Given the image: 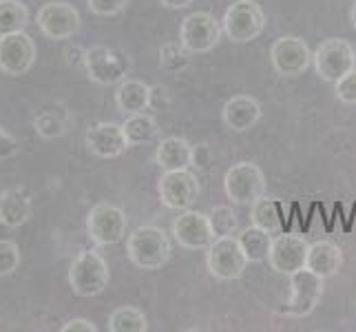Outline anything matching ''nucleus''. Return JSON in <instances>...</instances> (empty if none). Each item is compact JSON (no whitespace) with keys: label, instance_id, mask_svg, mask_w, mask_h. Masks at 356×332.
<instances>
[{"label":"nucleus","instance_id":"obj_1","mask_svg":"<svg viewBox=\"0 0 356 332\" xmlns=\"http://www.w3.org/2000/svg\"><path fill=\"white\" fill-rule=\"evenodd\" d=\"M127 255L142 270H159L170 260V242L162 228L140 226L127 239Z\"/></svg>","mask_w":356,"mask_h":332},{"label":"nucleus","instance_id":"obj_2","mask_svg":"<svg viewBox=\"0 0 356 332\" xmlns=\"http://www.w3.org/2000/svg\"><path fill=\"white\" fill-rule=\"evenodd\" d=\"M222 27L226 38L235 45L257 40L266 29L264 9L254 0H237L226 9Z\"/></svg>","mask_w":356,"mask_h":332},{"label":"nucleus","instance_id":"obj_3","mask_svg":"<svg viewBox=\"0 0 356 332\" xmlns=\"http://www.w3.org/2000/svg\"><path fill=\"white\" fill-rule=\"evenodd\" d=\"M108 266L95 251H82L69 268V286L78 297H95L108 286Z\"/></svg>","mask_w":356,"mask_h":332},{"label":"nucleus","instance_id":"obj_4","mask_svg":"<svg viewBox=\"0 0 356 332\" xmlns=\"http://www.w3.org/2000/svg\"><path fill=\"white\" fill-rule=\"evenodd\" d=\"M248 257L241 251V244L237 235L228 237H215L213 244L206 248V266L211 275L219 281H232L239 279L245 268H248Z\"/></svg>","mask_w":356,"mask_h":332},{"label":"nucleus","instance_id":"obj_5","mask_svg":"<svg viewBox=\"0 0 356 332\" xmlns=\"http://www.w3.org/2000/svg\"><path fill=\"white\" fill-rule=\"evenodd\" d=\"M312 63L321 80L334 84L343 76H348L352 69H356V52L348 40L327 38L312 54Z\"/></svg>","mask_w":356,"mask_h":332},{"label":"nucleus","instance_id":"obj_6","mask_svg":"<svg viewBox=\"0 0 356 332\" xmlns=\"http://www.w3.org/2000/svg\"><path fill=\"white\" fill-rule=\"evenodd\" d=\"M224 27L208 11H195L188 14L179 24V42L191 54H208L222 40Z\"/></svg>","mask_w":356,"mask_h":332},{"label":"nucleus","instance_id":"obj_7","mask_svg":"<svg viewBox=\"0 0 356 332\" xmlns=\"http://www.w3.org/2000/svg\"><path fill=\"white\" fill-rule=\"evenodd\" d=\"M84 67H87L89 78L95 84L111 87V84H120L122 80H127L131 63L127 54L118 52V49H108L104 45H97L84 52Z\"/></svg>","mask_w":356,"mask_h":332},{"label":"nucleus","instance_id":"obj_8","mask_svg":"<svg viewBox=\"0 0 356 332\" xmlns=\"http://www.w3.org/2000/svg\"><path fill=\"white\" fill-rule=\"evenodd\" d=\"M159 202L173 211H186L200 198V180L188 168L164 171L157 182Z\"/></svg>","mask_w":356,"mask_h":332},{"label":"nucleus","instance_id":"obj_9","mask_svg":"<svg viewBox=\"0 0 356 332\" xmlns=\"http://www.w3.org/2000/svg\"><path fill=\"white\" fill-rule=\"evenodd\" d=\"M224 191L232 204H252L266 193V175L264 171L252 162H239L228 168L224 177Z\"/></svg>","mask_w":356,"mask_h":332},{"label":"nucleus","instance_id":"obj_10","mask_svg":"<svg viewBox=\"0 0 356 332\" xmlns=\"http://www.w3.org/2000/svg\"><path fill=\"white\" fill-rule=\"evenodd\" d=\"M323 277L312 273L310 268H301L290 275V301L281 310L286 317H308L314 313L323 297Z\"/></svg>","mask_w":356,"mask_h":332},{"label":"nucleus","instance_id":"obj_11","mask_svg":"<svg viewBox=\"0 0 356 332\" xmlns=\"http://www.w3.org/2000/svg\"><path fill=\"white\" fill-rule=\"evenodd\" d=\"M129 226V217L115 204H97L91 208L87 217L89 237L97 246H113L124 239Z\"/></svg>","mask_w":356,"mask_h":332},{"label":"nucleus","instance_id":"obj_12","mask_svg":"<svg viewBox=\"0 0 356 332\" xmlns=\"http://www.w3.org/2000/svg\"><path fill=\"white\" fill-rule=\"evenodd\" d=\"M270 63H273L279 76L297 78L312 65L310 47L301 38H297V35H284V38L275 40L273 47H270Z\"/></svg>","mask_w":356,"mask_h":332},{"label":"nucleus","instance_id":"obj_13","mask_svg":"<svg viewBox=\"0 0 356 332\" xmlns=\"http://www.w3.org/2000/svg\"><path fill=\"white\" fill-rule=\"evenodd\" d=\"M35 63V45L31 35L14 31L0 35V71L5 76H24Z\"/></svg>","mask_w":356,"mask_h":332},{"label":"nucleus","instance_id":"obj_14","mask_svg":"<svg viewBox=\"0 0 356 332\" xmlns=\"http://www.w3.org/2000/svg\"><path fill=\"white\" fill-rule=\"evenodd\" d=\"M308 248H310V244L301 235L281 232V235L273 237V246H270V253H268V264L273 266V270H277V273L290 277L292 273L305 268Z\"/></svg>","mask_w":356,"mask_h":332},{"label":"nucleus","instance_id":"obj_15","mask_svg":"<svg viewBox=\"0 0 356 332\" xmlns=\"http://www.w3.org/2000/svg\"><path fill=\"white\" fill-rule=\"evenodd\" d=\"M80 24H82L80 11L69 3H63V0L47 3L38 11V27L51 40L71 38V35H76L80 31Z\"/></svg>","mask_w":356,"mask_h":332},{"label":"nucleus","instance_id":"obj_16","mask_svg":"<svg viewBox=\"0 0 356 332\" xmlns=\"http://www.w3.org/2000/svg\"><path fill=\"white\" fill-rule=\"evenodd\" d=\"M173 237L186 251H206L213 244L215 232L211 228L208 215L186 208L173 221Z\"/></svg>","mask_w":356,"mask_h":332},{"label":"nucleus","instance_id":"obj_17","mask_svg":"<svg viewBox=\"0 0 356 332\" xmlns=\"http://www.w3.org/2000/svg\"><path fill=\"white\" fill-rule=\"evenodd\" d=\"M84 144L93 155L104 159L118 157L129 149L124 129H122V125H115V122H100V125L91 127L84 135Z\"/></svg>","mask_w":356,"mask_h":332},{"label":"nucleus","instance_id":"obj_18","mask_svg":"<svg viewBox=\"0 0 356 332\" xmlns=\"http://www.w3.org/2000/svg\"><path fill=\"white\" fill-rule=\"evenodd\" d=\"M222 118L230 131L235 133L250 131L261 120V104L252 95H232L224 104Z\"/></svg>","mask_w":356,"mask_h":332},{"label":"nucleus","instance_id":"obj_19","mask_svg":"<svg viewBox=\"0 0 356 332\" xmlns=\"http://www.w3.org/2000/svg\"><path fill=\"white\" fill-rule=\"evenodd\" d=\"M341 264H343V253L334 242L321 239V242L310 244L305 268H310L318 277H323V279L334 277L339 273Z\"/></svg>","mask_w":356,"mask_h":332},{"label":"nucleus","instance_id":"obj_20","mask_svg":"<svg viewBox=\"0 0 356 332\" xmlns=\"http://www.w3.org/2000/svg\"><path fill=\"white\" fill-rule=\"evenodd\" d=\"M151 97H153V87L144 84L142 80L127 78V80H122L115 89V104L122 113H127V116L146 111L151 106Z\"/></svg>","mask_w":356,"mask_h":332},{"label":"nucleus","instance_id":"obj_21","mask_svg":"<svg viewBox=\"0 0 356 332\" xmlns=\"http://www.w3.org/2000/svg\"><path fill=\"white\" fill-rule=\"evenodd\" d=\"M155 159L162 171L191 168L195 164V149L184 138H166L159 142Z\"/></svg>","mask_w":356,"mask_h":332},{"label":"nucleus","instance_id":"obj_22","mask_svg":"<svg viewBox=\"0 0 356 332\" xmlns=\"http://www.w3.org/2000/svg\"><path fill=\"white\" fill-rule=\"evenodd\" d=\"M31 217V198L22 189H7L0 195V221L9 228L27 224Z\"/></svg>","mask_w":356,"mask_h":332},{"label":"nucleus","instance_id":"obj_23","mask_svg":"<svg viewBox=\"0 0 356 332\" xmlns=\"http://www.w3.org/2000/svg\"><path fill=\"white\" fill-rule=\"evenodd\" d=\"M250 221L254 226L268 230L270 235H277L284 228V217H281V206L277 200L261 195L259 200L250 204Z\"/></svg>","mask_w":356,"mask_h":332},{"label":"nucleus","instance_id":"obj_24","mask_svg":"<svg viewBox=\"0 0 356 332\" xmlns=\"http://www.w3.org/2000/svg\"><path fill=\"white\" fill-rule=\"evenodd\" d=\"M237 239H239L241 251L245 253L250 264H259V262L268 260L270 246H273V235H270L268 230L252 224L248 228H243L237 235Z\"/></svg>","mask_w":356,"mask_h":332},{"label":"nucleus","instance_id":"obj_25","mask_svg":"<svg viewBox=\"0 0 356 332\" xmlns=\"http://www.w3.org/2000/svg\"><path fill=\"white\" fill-rule=\"evenodd\" d=\"M124 135H127V142L129 146H140V144H151L157 135H159V127H157V120L149 113H133L124 120Z\"/></svg>","mask_w":356,"mask_h":332},{"label":"nucleus","instance_id":"obj_26","mask_svg":"<svg viewBox=\"0 0 356 332\" xmlns=\"http://www.w3.org/2000/svg\"><path fill=\"white\" fill-rule=\"evenodd\" d=\"M108 330L111 332H146L149 330V322L146 315L133 306H122V308L113 310L108 317Z\"/></svg>","mask_w":356,"mask_h":332},{"label":"nucleus","instance_id":"obj_27","mask_svg":"<svg viewBox=\"0 0 356 332\" xmlns=\"http://www.w3.org/2000/svg\"><path fill=\"white\" fill-rule=\"evenodd\" d=\"M29 22V11L20 0H0V35L22 31Z\"/></svg>","mask_w":356,"mask_h":332},{"label":"nucleus","instance_id":"obj_28","mask_svg":"<svg viewBox=\"0 0 356 332\" xmlns=\"http://www.w3.org/2000/svg\"><path fill=\"white\" fill-rule=\"evenodd\" d=\"M33 127H35V133L42 135V138L54 140L67 133L69 120L63 111H42V113L33 120Z\"/></svg>","mask_w":356,"mask_h":332},{"label":"nucleus","instance_id":"obj_29","mask_svg":"<svg viewBox=\"0 0 356 332\" xmlns=\"http://www.w3.org/2000/svg\"><path fill=\"white\" fill-rule=\"evenodd\" d=\"M208 221H211V228L215 232V237L235 235L237 228H239V217L230 206H215L213 211L208 213Z\"/></svg>","mask_w":356,"mask_h":332},{"label":"nucleus","instance_id":"obj_30","mask_svg":"<svg viewBox=\"0 0 356 332\" xmlns=\"http://www.w3.org/2000/svg\"><path fill=\"white\" fill-rule=\"evenodd\" d=\"M188 49L184 47L181 42H170V45H164L162 47V52H159V63H162V67L166 69H181V67H186L188 65Z\"/></svg>","mask_w":356,"mask_h":332},{"label":"nucleus","instance_id":"obj_31","mask_svg":"<svg viewBox=\"0 0 356 332\" xmlns=\"http://www.w3.org/2000/svg\"><path fill=\"white\" fill-rule=\"evenodd\" d=\"M20 266V251L16 242L0 239V277L14 275Z\"/></svg>","mask_w":356,"mask_h":332},{"label":"nucleus","instance_id":"obj_32","mask_svg":"<svg viewBox=\"0 0 356 332\" xmlns=\"http://www.w3.org/2000/svg\"><path fill=\"white\" fill-rule=\"evenodd\" d=\"M334 91L339 102L356 104V69H352L348 76H343L339 82H334Z\"/></svg>","mask_w":356,"mask_h":332},{"label":"nucleus","instance_id":"obj_33","mask_svg":"<svg viewBox=\"0 0 356 332\" xmlns=\"http://www.w3.org/2000/svg\"><path fill=\"white\" fill-rule=\"evenodd\" d=\"M95 16H118L127 9L129 0H87Z\"/></svg>","mask_w":356,"mask_h":332},{"label":"nucleus","instance_id":"obj_34","mask_svg":"<svg viewBox=\"0 0 356 332\" xmlns=\"http://www.w3.org/2000/svg\"><path fill=\"white\" fill-rule=\"evenodd\" d=\"M18 151H20V142L9 131L0 127V159L14 157V155H18Z\"/></svg>","mask_w":356,"mask_h":332},{"label":"nucleus","instance_id":"obj_35","mask_svg":"<svg viewBox=\"0 0 356 332\" xmlns=\"http://www.w3.org/2000/svg\"><path fill=\"white\" fill-rule=\"evenodd\" d=\"M97 328L89 322V319H71L69 324L63 326V332H95Z\"/></svg>","mask_w":356,"mask_h":332},{"label":"nucleus","instance_id":"obj_36","mask_svg":"<svg viewBox=\"0 0 356 332\" xmlns=\"http://www.w3.org/2000/svg\"><path fill=\"white\" fill-rule=\"evenodd\" d=\"M166 9H186L188 5H193L195 0H159Z\"/></svg>","mask_w":356,"mask_h":332},{"label":"nucleus","instance_id":"obj_37","mask_svg":"<svg viewBox=\"0 0 356 332\" xmlns=\"http://www.w3.org/2000/svg\"><path fill=\"white\" fill-rule=\"evenodd\" d=\"M350 20H352V27L356 29V0H354V7L350 11Z\"/></svg>","mask_w":356,"mask_h":332}]
</instances>
